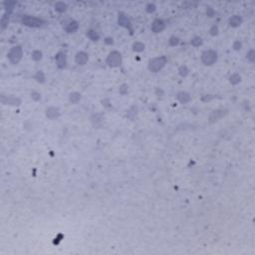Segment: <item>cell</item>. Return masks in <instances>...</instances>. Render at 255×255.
Masks as SVG:
<instances>
[{"label":"cell","instance_id":"9","mask_svg":"<svg viewBox=\"0 0 255 255\" xmlns=\"http://www.w3.org/2000/svg\"><path fill=\"white\" fill-rule=\"evenodd\" d=\"M2 103L8 104V105H12V106H19L21 104V101L20 99L13 96H7V97L2 96Z\"/></svg>","mask_w":255,"mask_h":255},{"label":"cell","instance_id":"18","mask_svg":"<svg viewBox=\"0 0 255 255\" xmlns=\"http://www.w3.org/2000/svg\"><path fill=\"white\" fill-rule=\"evenodd\" d=\"M133 50L135 52H142L145 50V44L142 42H136L133 45Z\"/></svg>","mask_w":255,"mask_h":255},{"label":"cell","instance_id":"19","mask_svg":"<svg viewBox=\"0 0 255 255\" xmlns=\"http://www.w3.org/2000/svg\"><path fill=\"white\" fill-rule=\"evenodd\" d=\"M240 81H241V76L239 74H233L229 78V82L233 85L238 84Z\"/></svg>","mask_w":255,"mask_h":255},{"label":"cell","instance_id":"10","mask_svg":"<svg viewBox=\"0 0 255 255\" xmlns=\"http://www.w3.org/2000/svg\"><path fill=\"white\" fill-rule=\"evenodd\" d=\"M60 116V112L59 109L55 108V107H50L46 110V117L50 120H55L58 117Z\"/></svg>","mask_w":255,"mask_h":255},{"label":"cell","instance_id":"11","mask_svg":"<svg viewBox=\"0 0 255 255\" xmlns=\"http://www.w3.org/2000/svg\"><path fill=\"white\" fill-rule=\"evenodd\" d=\"M56 63H57V66L60 69H63V68L66 67L67 64V59H66V55L64 53L60 52L56 55Z\"/></svg>","mask_w":255,"mask_h":255},{"label":"cell","instance_id":"29","mask_svg":"<svg viewBox=\"0 0 255 255\" xmlns=\"http://www.w3.org/2000/svg\"><path fill=\"white\" fill-rule=\"evenodd\" d=\"M210 34H211V35H213V36L217 35V34H218V28H217V26H213V27L210 29Z\"/></svg>","mask_w":255,"mask_h":255},{"label":"cell","instance_id":"17","mask_svg":"<svg viewBox=\"0 0 255 255\" xmlns=\"http://www.w3.org/2000/svg\"><path fill=\"white\" fill-rule=\"evenodd\" d=\"M67 9V5L64 3V2H57L55 4V10L62 13V12H65Z\"/></svg>","mask_w":255,"mask_h":255},{"label":"cell","instance_id":"15","mask_svg":"<svg viewBox=\"0 0 255 255\" xmlns=\"http://www.w3.org/2000/svg\"><path fill=\"white\" fill-rule=\"evenodd\" d=\"M241 23H242V19L241 17H239L238 15H234L229 19V25L232 26V27H238Z\"/></svg>","mask_w":255,"mask_h":255},{"label":"cell","instance_id":"24","mask_svg":"<svg viewBox=\"0 0 255 255\" xmlns=\"http://www.w3.org/2000/svg\"><path fill=\"white\" fill-rule=\"evenodd\" d=\"M191 44H192L193 46H195V47H198V46H200L201 44H202V39H201L200 37H194L192 40H191Z\"/></svg>","mask_w":255,"mask_h":255},{"label":"cell","instance_id":"26","mask_svg":"<svg viewBox=\"0 0 255 255\" xmlns=\"http://www.w3.org/2000/svg\"><path fill=\"white\" fill-rule=\"evenodd\" d=\"M178 42H179V40H178V38H176V37H171V39H169V44H171V46L178 45Z\"/></svg>","mask_w":255,"mask_h":255},{"label":"cell","instance_id":"8","mask_svg":"<svg viewBox=\"0 0 255 255\" xmlns=\"http://www.w3.org/2000/svg\"><path fill=\"white\" fill-rule=\"evenodd\" d=\"M227 114V111L226 110H216V111H213L212 113L210 114L209 116V122L210 123H214L216 121L219 120L220 118L224 117L225 115Z\"/></svg>","mask_w":255,"mask_h":255},{"label":"cell","instance_id":"3","mask_svg":"<svg viewBox=\"0 0 255 255\" xmlns=\"http://www.w3.org/2000/svg\"><path fill=\"white\" fill-rule=\"evenodd\" d=\"M217 60V53L213 50H206L201 54V61L204 65L210 66Z\"/></svg>","mask_w":255,"mask_h":255},{"label":"cell","instance_id":"7","mask_svg":"<svg viewBox=\"0 0 255 255\" xmlns=\"http://www.w3.org/2000/svg\"><path fill=\"white\" fill-rule=\"evenodd\" d=\"M166 27V24L162 19H155L152 24V30L155 33H161Z\"/></svg>","mask_w":255,"mask_h":255},{"label":"cell","instance_id":"32","mask_svg":"<svg viewBox=\"0 0 255 255\" xmlns=\"http://www.w3.org/2000/svg\"><path fill=\"white\" fill-rule=\"evenodd\" d=\"M233 48H234L235 50H239L240 48H241V43H240L239 41H236V42L233 44Z\"/></svg>","mask_w":255,"mask_h":255},{"label":"cell","instance_id":"6","mask_svg":"<svg viewBox=\"0 0 255 255\" xmlns=\"http://www.w3.org/2000/svg\"><path fill=\"white\" fill-rule=\"evenodd\" d=\"M118 22H119V25L120 26H123V27L129 29L131 32H133V29H132V24H131V21L130 19L126 16V14L124 13H120L119 14V19H118Z\"/></svg>","mask_w":255,"mask_h":255},{"label":"cell","instance_id":"5","mask_svg":"<svg viewBox=\"0 0 255 255\" xmlns=\"http://www.w3.org/2000/svg\"><path fill=\"white\" fill-rule=\"evenodd\" d=\"M21 21H22L23 25L28 26V27H32V28L40 27V26H42L43 24H44V21L43 20L37 18V17L29 16V15H25Z\"/></svg>","mask_w":255,"mask_h":255},{"label":"cell","instance_id":"21","mask_svg":"<svg viewBox=\"0 0 255 255\" xmlns=\"http://www.w3.org/2000/svg\"><path fill=\"white\" fill-rule=\"evenodd\" d=\"M87 36H88V37L91 39V40H93V41H97V40H99V38H100L99 34L97 33L96 31H94V30L88 31V32H87Z\"/></svg>","mask_w":255,"mask_h":255},{"label":"cell","instance_id":"20","mask_svg":"<svg viewBox=\"0 0 255 255\" xmlns=\"http://www.w3.org/2000/svg\"><path fill=\"white\" fill-rule=\"evenodd\" d=\"M8 22H9V14L5 13L1 18V29H5L8 25Z\"/></svg>","mask_w":255,"mask_h":255},{"label":"cell","instance_id":"13","mask_svg":"<svg viewBox=\"0 0 255 255\" xmlns=\"http://www.w3.org/2000/svg\"><path fill=\"white\" fill-rule=\"evenodd\" d=\"M176 98H178V100L181 102V104H186L190 101V96H189V94L186 93V92H179L178 96H176Z\"/></svg>","mask_w":255,"mask_h":255},{"label":"cell","instance_id":"12","mask_svg":"<svg viewBox=\"0 0 255 255\" xmlns=\"http://www.w3.org/2000/svg\"><path fill=\"white\" fill-rule=\"evenodd\" d=\"M75 61L78 65H85L88 61V54L85 52H78L76 57H75Z\"/></svg>","mask_w":255,"mask_h":255},{"label":"cell","instance_id":"2","mask_svg":"<svg viewBox=\"0 0 255 255\" xmlns=\"http://www.w3.org/2000/svg\"><path fill=\"white\" fill-rule=\"evenodd\" d=\"M23 56V50L21 46H14L12 47L8 53V59L12 64H18Z\"/></svg>","mask_w":255,"mask_h":255},{"label":"cell","instance_id":"4","mask_svg":"<svg viewBox=\"0 0 255 255\" xmlns=\"http://www.w3.org/2000/svg\"><path fill=\"white\" fill-rule=\"evenodd\" d=\"M107 64L110 67H119L122 64V55L118 51H113L107 58Z\"/></svg>","mask_w":255,"mask_h":255},{"label":"cell","instance_id":"1","mask_svg":"<svg viewBox=\"0 0 255 255\" xmlns=\"http://www.w3.org/2000/svg\"><path fill=\"white\" fill-rule=\"evenodd\" d=\"M167 59L166 56H161V57H157L152 59L149 62V70L152 72H159V70H162L164 67V65L166 64Z\"/></svg>","mask_w":255,"mask_h":255},{"label":"cell","instance_id":"25","mask_svg":"<svg viewBox=\"0 0 255 255\" xmlns=\"http://www.w3.org/2000/svg\"><path fill=\"white\" fill-rule=\"evenodd\" d=\"M188 74V69L185 66H181L179 68V75L183 77H185Z\"/></svg>","mask_w":255,"mask_h":255},{"label":"cell","instance_id":"16","mask_svg":"<svg viewBox=\"0 0 255 255\" xmlns=\"http://www.w3.org/2000/svg\"><path fill=\"white\" fill-rule=\"evenodd\" d=\"M80 100H81V95H80L79 93H77V92H74V93L70 94L69 101L71 102L72 104H77Z\"/></svg>","mask_w":255,"mask_h":255},{"label":"cell","instance_id":"27","mask_svg":"<svg viewBox=\"0 0 255 255\" xmlns=\"http://www.w3.org/2000/svg\"><path fill=\"white\" fill-rule=\"evenodd\" d=\"M247 58H248L251 62L254 61V50H250L249 52L247 53Z\"/></svg>","mask_w":255,"mask_h":255},{"label":"cell","instance_id":"22","mask_svg":"<svg viewBox=\"0 0 255 255\" xmlns=\"http://www.w3.org/2000/svg\"><path fill=\"white\" fill-rule=\"evenodd\" d=\"M34 78H35V80H37V82H39V83H43L45 81V75L42 71H38Z\"/></svg>","mask_w":255,"mask_h":255},{"label":"cell","instance_id":"31","mask_svg":"<svg viewBox=\"0 0 255 255\" xmlns=\"http://www.w3.org/2000/svg\"><path fill=\"white\" fill-rule=\"evenodd\" d=\"M155 10V6L154 5V4H149V5L147 6L148 12H154Z\"/></svg>","mask_w":255,"mask_h":255},{"label":"cell","instance_id":"28","mask_svg":"<svg viewBox=\"0 0 255 255\" xmlns=\"http://www.w3.org/2000/svg\"><path fill=\"white\" fill-rule=\"evenodd\" d=\"M31 97H32L34 100H36V101H38V100H40V99H41V95L39 93H36V92H33V93L31 94Z\"/></svg>","mask_w":255,"mask_h":255},{"label":"cell","instance_id":"23","mask_svg":"<svg viewBox=\"0 0 255 255\" xmlns=\"http://www.w3.org/2000/svg\"><path fill=\"white\" fill-rule=\"evenodd\" d=\"M41 58H42V53L40 51L36 50L32 53V59L35 61H39V60H41Z\"/></svg>","mask_w":255,"mask_h":255},{"label":"cell","instance_id":"30","mask_svg":"<svg viewBox=\"0 0 255 255\" xmlns=\"http://www.w3.org/2000/svg\"><path fill=\"white\" fill-rule=\"evenodd\" d=\"M128 92V86L127 85H123V86H121L120 88V93L121 94H126Z\"/></svg>","mask_w":255,"mask_h":255},{"label":"cell","instance_id":"14","mask_svg":"<svg viewBox=\"0 0 255 255\" xmlns=\"http://www.w3.org/2000/svg\"><path fill=\"white\" fill-rule=\"evenodd\" d=\"M78 27H79V25H78L77 21H71V22L67 24V26L65 27V30H66V32L68 33H74L77 31Z\"/></svg>","mask_w":255,"mask_h":255}]
</instances>
